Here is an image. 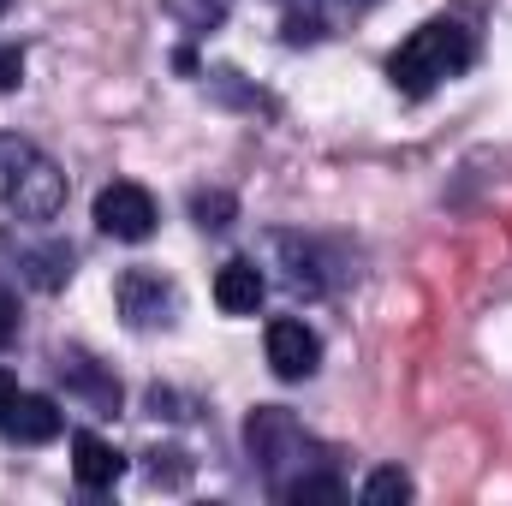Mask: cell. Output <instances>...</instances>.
<instances>
[{"label": "cell", "instance_id": "6da1fadb", "mask_svg": "<svg viewBox=\"0 0 512 506\" xmlns=\"http://www.w3.org/2000/svg\"><path fill=\"white\" fill-rule=\"evenodd\" d=\"M471 60H477V30L459 24V18H429V24H417V30L393 48L387 78H393L399 96H429V90H441L447 78H459Z\"/></svg>", "mask_w": 512, "mask_h": 506}, {"label": "cell", "instance_id": "7a4b0ae2", "mask_svg": "<svg viewBox=\"0 0 512 506\" xmlns=\"http://www.w3.org/2000/svg\"><path fill=\"white\" fill-rule=\"evenodd\" d=\"M245 441H251V459H256V471H262V483H268V495H280L292 477L328 465V447L286 405H256L251 423H245Z\"/></svg>", "mask_w": 512, "mask_h": 506}, {"label": "cell", "instance_id": "3957f363", "mask_svg": "<svg viewBox=\"0 0 512 506\" xmlns=\"http://www.w3.org/2000/svg\"><path fill=\"white\" fill-rule=\"evenodd\" d=\"M72 245L60 239H36V233H0V274H12L18 286L36 292H60L72 280Z\"/></svg>", "mask_w": 512, "mask_h": 506}, {"label": "cell", "instance_id": "277c9868", "mask_svg": "<svg viewBox=\"0 0 512 506\" xmlns=\"http://www.w3.org/2000/svg\"><path fill=\"white\" fill-rule=\"evenodd\" d=\"M114 298H120L126 328H137V334H155V328L179 322V286L161 268H126L120 286H114Z\"/></svg>", "mask_w": 512, "mask_h": 506}, {"label": "cell", "instance_id": "5b68a950", "mask_svg": "<svg viewBox=\"0 0 512 506\" xmlns=\"http://www.w3.org/2000/svg\"><path fill=\"white\" fill-rule=\"evenodd\" d=\"M155 197L143 191V185H131V179H114V185H102L96 191V227L108 233V239H120V245H143L149 233H155Z\"/></svg>", "mask_w": 512, "mask_h": 506}, {"label": "cell", "instance_id": "8992f818", "mask_svg": "<svg viewBox=\"0 0 512 506\" xmlns=\"http://www.w3.org/2000/svg\"><path fill=\"white\" fill-rule=\"evenodd\" d=\"M6 209H12L24 227H48V221L66 209V173L36 149V155L24 161V173H18V185H12V197H6Z\"/></svg>", "mask_w": 512, "mask_h": 506}, {"label": "cell", "instance_id": "52a82bcc", "mask_svg": "<svg viewBox=\"0 0 512 506\" xmlns=\"http://www.w3.org/2000/svg\"><path fill=\"white\" fill-rule=\"evenodd\" d=\"M316 364H322V340H316L310 322H298V316L268 322V370H274V376L304 381V376H316Z\"/></svg>", "mask_w": 512, "mask_h": 506}, {"label": "cell", "instance_id": "ba28073f", "mask_svg": "<svg viewBox=\"0 0 512 506\" xmlns=\"http://www.w3.org/2000/svg\"><path fill=\"white\" fill-rule=\"evenodd\" d=\"M262 298H268V274H262L256 262H245V256L221 262V274H215V304H221L227 316H256Z\"/></svg>", "mask_w": 512, "mask_h": 506}, {"label": "cell", "instance_id": "9c48e42d", "mask_svg": "<svg viewBox=\"0 0 512 506\" xmlns=\"http://www.w3.org/2000/svg\"><path fill=\"white\" fill-rule=\"evenodd\" d=\"M60 423H66V417H60L54 399H42V393H18V405L6 411L0 429H6L12 441H24V447H48V441L60 435Z\"/></svg>", "mask_w": 512, "mask_h": 506}, {"label": "cell", "instance_id": "30bf717a", "mask_svg": "<svg viewBox=\"0 0 512 506\" xmlns=\"http://www.w3.org/2000/svg\"><path fill=\"white\" fill-rule=\"evenodd\" d=\"M72 477H78L84 489H114V483L126 477V459H120L102 435H90V429H84V435L72 441Z\"/></svg>", "mask_w": 512, "mask_h": 506}, {"label": "cell", "instance_id": "8fae6325", "mask_svg": "<svg viewBox=\"0 0 512 506\" xmlns=\"http://www.w3.org/2000/svg\"><path fill=\"white\" fill-rule=\"evenodd\" d=\"M268 251L286 262V286H292V292H310V298H316V292H328V274H322V251H316L310 239L274 233V239H268Z\"/></svg>", "mask_w": 512, "mask_h": 506}, {"label": "cell", "instance_id": "7c38bea8", "mask_svg": "<svg viewBox=\"0 0 512 506\" xmlns=\"http://www.w3.org/2000/svg\"><path fill=\"white\" fill-rule=\"evenodd\" d=\"M274 501H286V506H340L346 501V483L322 465V471H304V477H292Z\"/></svg>", "mask_w": 512, "mask_h": 506}, {"label": "cell", "instance_id": "4fadbf2b", "mask_svg": "<svg viewBox=\"0 0 512 506\" xmlns=\"http://www.w3.org/2000/svg\"><path fill=\"white\" fill-rule=\"evenodd\" d=\"M60 376H66V387H78V393H90L96 405H120V381H108V376H96V364L84 358V352H66L60 358Z\"/></svg>", "mask_w": 512, "mask_h": 506}, {"label": "cell", "instance_id": "5bb4252c", "mask_svg": "<svg viewBox=\"0 0 512 506\" xmlns=\"http://www.w3.org/2000/svg\"><path fill=\"white\" fill-rule=\"evenodd\" d=\"M191 215H197L203 233H227L233 215H239V203H233L227 191H191Z\"/></svg>", "mask_w": 512, "mask_h": 506}, {"label": "cell", "instance_id": "9a60e30c", "mask_svg": "<svg viewBox=\"0 0 512 506\" xmlns=\"http://www.w3.org/2000/svg\"><path fill=\"white\" fill-rule=\"evenodd\" d=\"M161 6H167L185 30H215V24L227 18V6H233V0H161Z\"/></svg>", "mask_w": 512, "mask_h": 506}, {"label": "cell", "instance_id": "2e32d148", "mask_svg": "<svg viewBox=\"0 0 512 506\" xmlns=\"http://www.w3.org/2000/svg\"><path fill=\"white\" fill-rule=\"evenodd\" d=\"M393 501H411V477L399 465H382L370 483H364V506H393Z\"/></svg>", "mask_w": 512, "mask_h": 506}, {"label": "cell", "instance_id": "e0dca14e", "mask_svg": "<svg viewBox=\"0 0 512 506\" xmlns=\"http://www.w3.org/2000/svg\"><path fill=\"white\" fill-rule=\"evenodd\" d=\"M30 155H36V143H24V137H0V209H6V197H12V185H18V173H24Z\"/></svg>", "mask_w": 512, "mask_h": 506}, {"label": "cell", "instance_id": "ac0fdd59", "mask_svg": "<svg viewBox=\"0 0 512 506\" xmlns=\"http://www.w3.org/2000/svg\"><path fill=\"white\" fill-rule=\"evenodd\" d=\"M298 6H304V18H316V24L328 30V24H346V18L370 12L376 0H298Z\"/></svg>", "mask_w": 512, "mask_h": 506}, {"label": "cell", "instance_id": "d6986e66", "mask_svg": "<svg viewBox=\"0 0 512 506\" xmlns=\"http://www.w3.org/2000/svg\"><path fill=\"white\" fill-rule=\"evenodd\" d=\"M18 340V292H0V346Z\"/></svg>", "mask_w": 512, "mask_h": 506}, {"label": "cell", "instance_id": "ffe728a7", "mask_svg": "<svg viewBox=\"0 0 512 506\" xmlns=\"http://www.w3.org/2000/svg\"><path fill=\"white\" fill-rule=\"evenodd\" d=\"M18 78H24V54L0 48V90H18Z\"/></svg>", "mask_w": 512, "mask_h": 506}, {"label": "cell", "instance_id": "44dd1931", "mask_svg": "<svg viewBox=\"0 0 512 506\" xmlns=\"http://www.w3.org/2000/svg\"><path fill=\"white\" fill-rule=\"evenodd\" d=\"M12 405H18V376H6V370H0V423H6V411H12Z\"/></svg>", "mask_w": 512, "mask_h": 506}, {"label": "cell", "instance_id": "7402d4cb", "mask_svg": "<svg viewBox=\"0 0 512 506\" xmlns=\"http://www.w3.org/2000/svg\"><path fill=\"white\" fill-rule=\"evenodd\" d=\"M6 6H12V0H0V12H6Z\"/></svg>", "mask_w": 512, "mask_h": 506}]
</instances>
